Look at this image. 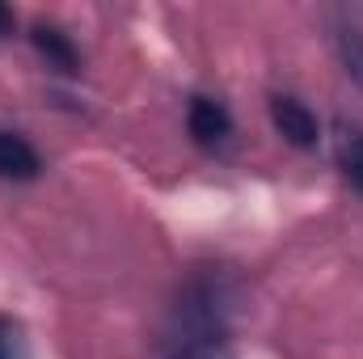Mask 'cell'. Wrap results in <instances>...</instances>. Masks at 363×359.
I'll return each instance as SVG.
<instances>
[{
    "instance_id": "cell-1",
    "label": "cell",
    "mask_w": 363,
    "mask_h": 359,
    "mask_svg": "<svg viewBox=\"0 0 363 359\" xmlns=\"http://www.w3.org/2000/svg\"><path fill=\"white\" fill-rule=\"evenodd\" d=\"M271 123H274V131H279L291 148H317V140H321L317 114H313L300 97L274 93L271 97Z\"/></svg>"
},
{
    "instance_id": "cell-2",
    "label": "cell",
    "mask_w": 363,
    "mask_h": 359,
    "mask_svg": "<svg viewBox=\"0 0 363 359\" xmlns=\"http://www.w3.org/2000/svg\"><path fill=\"white\" fill-rule=\"evenodd\" d=\"M186 127L194 136V144L203 148H216L233 136V114L224 110V101L216 97H190V110H186Z\"/></svg>"
},
{
    "instance_id": "cell-3",
    "label": "cell",
    "mask_w": 363,
    "mask_h": 359,
    "mask_svg": "<svg viewBox=\"0 0 363 359\" xmlns=\"http://www.w3.org/2000/svg\"><path fill=\"white\" fill-rule=\"evenodd\" d=\"M38 170H43V157L34 153V144L26 136H17V131L0 127V178L30 182V178H38Z\"/></svg>"
},
{
    "instance_id": "cell-4",
    "label": "cell",
    "mask_w": 363,
    "mask_h": 359,
    "mask_svg": "<svg viewBox=\"0 0 363 359\" xmlns=\"http://www.w3.org/2000/svg\"><path fill=\"white\" fill-rule=\"evenodd\" d=\"M34 47H38V55L55 68V72H64V77H77L81 72V55H77V47H72V38L64 34V30H55V26H34Z\"/></svg>"
},
{
    "instance_id": "cell-5",
    "label": "cell",
    "mask_w": 363,
    "mask_h": 359,
    "mask_svg": "<svg viewBox=\"0 0 363 359\" xmlns=\"http://www.w3.org/2000/svg\"><path fill=\"white\" fill-rule=\"evenodd\" d=\"M338 55H342V64H347V77L363 85V34L359 30H351V26H342L338 30Z\"/></svg>"
},
{
    "instance_id": "cell-6",
    "label": "cell",
    "mask_w": 363,
    "mask_h": 359,
    "mask_svg": "<svg viewBox=\"0 0 363 359\" xmlns=\"http://www.w3.org/2000/svg\"><path fill=\"white\" fill-rule=\"evenodd\" d=\"M342 174L355 190H363V131H347L342 140Z\"/></svg>"
},
{
    "instance_id": "cell-7",
    "label": "cell",
    "mask_w": 363,
    "mask_h": 359,
    "mask_svg": "<svg viewBox=\"0 0 363 359\" xmlns=\"http://www.w3.org/2000/svg\"><path fill=\"white\" fill-rule=\"evenodd\" d=\"M0 359H21V338L4 317H0Z\"/></svg>"
},
{
    "instance_id": "cell-8",
    "label": "cell",
    "mask_w": 363,
    "mask_h": 359,
    "mask_svg": "<svg viewBox=\"0 0 363 359\" xmlns=\"http://www.w3.org/2000/svg\"><path fill=\"white\" fill-rule=\"evenodd\" d=\"M9 30H13V13L0 4V34H9Z\"/></svg>"
}]
</instances>
